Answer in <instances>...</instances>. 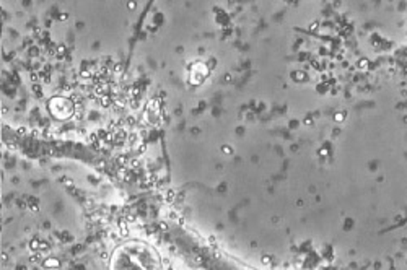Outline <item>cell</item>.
Instances as JSON below:
<instances>
[{"mask_svg":"<svg viewBox=\"0 0 407 270\" xmlns=\"http://www.w3.org/2000/svg\"><path fill=\"white\" fill-rule=\"evenodd\" d=\"M121 258H114V270H158L156 258L149 247L137 245L119 251Z\"/></svg>","mask_w":407,"mask_h":270,"instance_id":"6da1fadb","label":"cell"}]
</instances>
